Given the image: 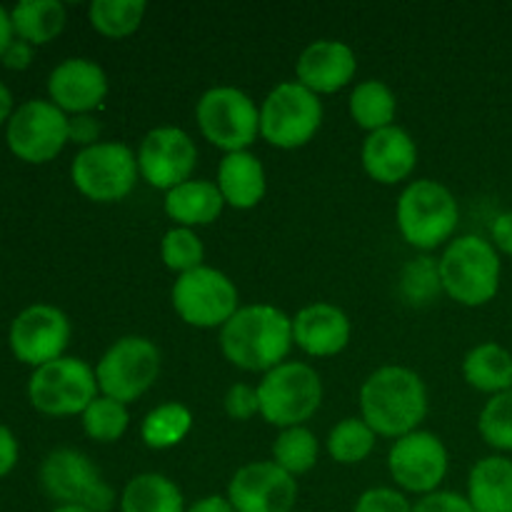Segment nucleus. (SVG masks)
Instances as JSON below:
<instances>
[{
  "mask_svg": "<svg viewBox=\"0 0 512 512\" xmlns=\"http://www.w3.org/2000/svg\"><path fill=\"white\" fill-rule=\"evenodd\" d=\"M360 410L378 435L403 438L415 433L428 415V388L415 370L385 365L360 388Z\"/></svg>",
  "mask_w": 512,
  "mask_h": 512,
  "instance_id": "nucleus-2",
  "label": "nucleus"
},
{
  "mask_svg": "<svg viewBox=\"0 0 512 512\" xmlns=\"http://www.w3.org/2000/svg\"><path fill=\"white\" fill-rule=\"evenodd\" d=\"M443 290L460 305L478 308L500 290V258L490 240L463 235L445 248L438 263Z\"/></svg>",
  "mask_w": 512,
  "mask_h": 512,
  "instance_id": "nucleus-3",
  "label": "nucleus"
},
{
  "mask_svg": "<svg viewBox=\"0 0 512 512\" xmlns=\"http://www.w3.org/2000/svg\"><path fill=\"white\" fill-rule=\"evenodd\" d=\"M413 512H475V508L465 495L450 493V490H435V493L423 495L418 505H413Z\"/></svg>",
  "mask_w": 512,
  "mask_h": 512,
  "instance_id": "nucleus-39",
  "label": "nucleus"
},
{
  "mask_svg": "<svg viewBox=\"0 0 512 512\" xmlns=\"http://www.w3.org/2000/svg\"><path fill=\"white\" fill-rule=\"evenodd\" d=\"M293 318L273 305H245L220 328L223 355L240 370L270 373L293 348Z\"/></svg>",
  "mask_w": 512,
  "mask_h": 512,
  "instance_id": "nucleus-1",
  "label": "nucleus"
},
{
  "mask_svg": "<svg viewBox=\"0 0 512 512\" xmlns=\"http://www.w3.org/2000/svg\"><path fill=\"white\" fill-rule=\"evenodd\" d=\"M120 512H185L183 493L165 475L143 473L125 485Z\"/></svg>",
  "mask_w": 512,
  "mask_h": 512,
  "instance_id": "nucleus-26",
  "label": "nucleus"
},
{
  "mask_svg": "<svg viewBox=\"0 0 512 512\" xmlns=\"http://www.w3.org/2000/svg\"><path fill=\"white\" fill-rule=\"evenodd\" d=\"M468 500L475 512H512V460L503 455L478 460L470 470Z\"/></svg>",
  "mask_w": 512,
  "mask_h": 512,
  "instance_id": "nucleus-24",
  "label": "nucleus"
},
{
  "mask_svg": "<svg viewBox=\"0 0 512 512\" xmlns=\"http://www.w3.org/2000/svg\"><path fill=\"white\" fill-rule=\"evenodd\" d=\"M40 485L60 505H80L90 512H110L115 505V490L78 450H53L40 465Z\"/></svg>",
  "mask_w": 512,
  "mask_h": 512,
  "instance_id": "nucleus-7",
  "label": "nucleus"
},
{
  "mask_svg": "<svg viewBox=\"0 0 512 512\" xmlns=\"http://www.w3.org/2000/svg\"><path fill=\"white\" fill-rule=\"evenodd\" d=\"M458 200L435 180H415L398 200V228L418 250H433L458 228Z\"/></svg>",
  "mask_w": 512,
  "mask_h": 512,
  "instance_id": "nucleus-4",
  "label": "nucleus"
},
{
  "mask_svg": "<svg viewBox=\"0 0 512 512\" xmlns=\"http://www.w3.org/2000/svg\"><path fill=\"white\" fill-rule=\"evenodd\" d=\"M490 235H493V245L500 253L510 255L512 258V210L508 213H500L495 218L493 228H490Z\"/></svg>",
  "mask_w": 512,
  "mask_h": 512,
  "instance_id": "nucleus-41",
  "label": "nucleus"
},
{
  "mask_svg": "<svg viewBox=\"0 0 512 512\" xmlns=\"http://www.w3.org/2000/svg\"><path fill=\"white\" fill-rule=\"evenodd\" d=\"M273 463L293 478L308 473L318 463V438L305 425L285 428L273 445Z\"/></svg>",
  "mask_w": 512,
  "mask_h": 512,
  "instance_id": "nucleus-32",
  "label": "nucleus"
},
{
  "mask_svg": "<svg viewBox=\"0 0 512 512\" xmlns=\"http://www.w3.org/2000/svg\"><path fill=\"white\" fill-rule=\"evenodd\" d=\"M218 190L223 193L225 205L238 210H250L265 195V170L263 163L248 150L225 153L218 168Z\"/></svg>",
  "mask_w": 512,
  "mask_h": 512,
  "instance_id": "nucleus-22",
  "label": "nucleus"
},
{
  "mask_svg": "<svg viewBox=\"0 0 512 512\" xmlns=\"http://www.w3.org/2000/svg\"><path fill=\"white\" fill-rule=\"evenodd\" d=\"M375 430L363 418H345L330 430L328 453L335 463L355 465L363 463L375 448Z\"/></svg>",
  "mask_w": 512,
  "mask_h": 512,
  "instance_id": "nucleus-31",
  "label": "nucleus"
},
{
  "mask_svg": "<svg viewBox=\"0 0 512 512\" xmlns=\"http://www.w3.org/2000/svg\"><path fill=\"white\" fill-rule=\"evenodd\" d=\"M70 175L85 198L95 203H115L135 188L138 158L123 143H95L75 155Z\"/></svg>",
  "mask_w": 512,
  "mask_h": 512,
  "instance_id": "nucleus-11",
  "label": "nucleus"
},
{
  "mask_svg": "<svg viewBox=\"0 0 512 512\" xmlns=\"http://www.w3.org/2000/svg\"><path fill=\"white\" fill-rule=\"evenodd\" d=\"M70 118L48 100H28L20 105L8 120V148L25 163H48L53 160L65 143Z\"/></svg>",
  "mask_w": 512,
  "mask_h": 512,
  "instance_id": "nucleus-13",
  "label": "nucleus"
},
{
  "mask_svg": "<svg viewBox=\"0 0 512 512\" xmlns=\"http://www.w3.org/2000/svg\"><path fill=\"white\" fill-rule=\"evenodd\" d=\"M190 428H193V413L180 403H165L145 415L140 438L148 448L168 450L183 443Z\"/></svg>",
  "mask_w": 512,
  "mask_h": 512,
  "instance_id": "nucleus-29",
  "label": "nucleus"
},
{
  "mask_svg": "<svg viewBox=\"0 0 512 512\" xmlns=\"http://www.w3.org/2000/svg\"><path fill=\"white\" fill-rule=\"evenodd\" d=\"M403 295L410 303H430L443 290L440 283V268L433 258H418L405 265L403 280H400Z\"/></svg>",
  "mask_w": 512,
  "mask_h": 512,
  "instance_id": "nucleus-36",
  "label": "nucleus"
},
{
  "mask_svg": "<svg viewBox=\"0 0 512 512\" xmlns=\"http://www.w3.org/2000/svg\"><path fill=\"white\" fill-rule=\"evenodd\" d=\"M415 163H418V148L408 130L388 125L365 138L363 168L378 183H400L413 173Z\"/></svg>",
  "mask_w": 512,
  "mask_h": 512,
  "instance_id": "nucleus-21",
  "label": "nucleus"
},
{
  "mask_svg": "<svg viewBox=\"0 0 512 512\" xmlns=\"http://www.w3.org/2000/svg\"><path fill=\"white\" fill-rule=\"evenodd\" d=\"M15 463H18V440L5 425H0V478H5Z\"/></svg>",
  "mask_w": 512,
  "mask_h": 512,
  "instance_id": "nucleus-43",
  "label": "nucleus"
},
{
  "mask_svg": "<svg viewBox=\"0 0 512 512\" xmlns=\"http://www.w3.org/2000/svg\"><path fill=\"white\" fill-rule=\"evenodd\" d=\"M8 340L20 363L43 368L63 358L70 343V320L53 305H30L13 320Z\"/></svg>",
  "mask_w": 512,
  "mask_h": 512,
  "instance_id": "nucleus-15",
  "label": "nucleus"
},
{
  "mask_svg": "<svg viewBox=\"0 0 512 512\" xmlns=\"http://www.w3.org/2000/svg\"><path fill=\"white\" fill-rule=\"evenodd\" d=\"M225 413L233 420H250L255 413H260V400H258V388H250L245 383L230 385V390L225 393Z\"/></svg>",
  "mask_w": 512,
  "mask_h": 512,
  "instance_id": "nucleus-38",
  "label": "nucleus"
},
{
  "mask_svg": "<svg viewBox=\"0 0 512 512\" xmlns=\"http://www.w3.org/2000/svg\"><path fill=\"white\" fill-rule=\"evenodd\" d=\"M185 512H235V508L230 505L228 498H223V495H208V498L190 505Z\"/></svg>",
  "mask_w": 512,
  "mask_h": 512,
  "instance_id": "nucleus-44",
  "label": "nucleus"
},
{
  "mask_svg": "<svg viewBox=\"0 0 512 512\" xmlns=\"http://www.w3.org/2000/svg\"><path fill=\"white\" fill-rule=\"evenodd\" d=\"M13 30L30 45H45L65 28V5L58 0H23L10 10Z\"/></svg>",
  "mask_w": 512,
  "mask_h": 512,
  "instance_id": "nucleus-27",
  "label": "nucleus"
},
{
  "mask_svg": "<svg viewBox=\"0 0 512 512\" xmlns=\"http://www.w3.org/2000/svg\"><path fill=\"white\" fill-rule=\"evenodd\" d=\"M260 415L275 428H298L323 403L320 375L305 363H283L265 373L258 385Z\"/></svg>",
  "mask_w": 512,
  "mask_h": 512,
  "instance_id": "nucleus-5",
  "label": "nucleus"
},
{
  "mask_svg": "<svg viewBox=\"0 0 512 512\" xmlns=\"http://www.w3.org/2000/svg\"><path fill=\"white\" fill-rule=\"evenodd\" d=\"M53 512H90V510L80 508V505H58Z\"/></svg>",
  "mask_w": 512,
  "mask_h": 512,
  "instance_id": "nucleus-47",
  "label": "nucleus"
},
{
  "mask_svg": "<svg viewBox=\"0 0 512 512\" xmlns=\"http://www.w3.org/2000/svg\"><path fill=\"white\" fill-rule=\"evenodd\" d=\"M323 123V103L298 80L275 85L260 108V135L283 150L310 143Z\"/></svg>",
  "mask_w": 512,
  "mask_h": 512,
  "instance_id": "nucleus-6",
  "label": "nucleus"
},
{
  "mask_svg": "<svg viewBox=\"0 0 512 512\" xmlns=\"http://www.w3.org/2000/svg\"><path fill=\"white\" fill-rule=\"evenodd\" d=\"M203 253L205 250L198 235L190 228H180V225L168 230V233L163 235V243H160L163 263L180 275L203 268Z\"/></svg>",
  "mask_w": 512,
  "mask_h": 512,
  "instance_id": "nucleus-35",
  "label": "nucleus"
},
{
  "mask_svg": "<svg viewBox=\"0 0 512 512\" xmlns=\"http://www.w3.org/2000/svg\"><path fill=\"white\" fill-rule=\"evenodd\" d=\"M225 198L210 180H188L165 195V213L180 228L210 225L223 213Z\"/></svg>",
  "mask_w": 512,
  "mask_h": 512,
  "instance_id": "nucleus-23",
  "label": "nucleus"
},
{
  "mask_svg": "<svg viewBox=\"0 0 512 512\" xmlns=\"http://www.w3.org/2000/svg\"><path fill=\"white\" fill-rule=\"evenodd\" d=\"M463 375L480 393H505L512 388V353L498 343L475 345L465 355Z\"/></svg>",
  "mask_w": 512,
  "mask_h": 512,
  "instance_id": "nucleus-25",
  "label": "nucleus"
},
{
  "mask_svg": "<svg viewBox=\"0 0 512 512\" xmlns=\"http://www.w3.org/2000/svg\"><path fill=\"white\" fill-rule=\"evenodd\" d=\"M28 398L43 415H83L98 398V378L85 360L58 358L35 368L28 383Z\"/></svg>",
  "mask_w": 512,
  "mask_h": 512,
  "instance_id": "nucleus-9",
  "label": "nucleus"
},
{
  "mask_svg": "<svg viewBox=\"0 0 512 512\" xmlns=\"http://www.w3.org/2000/svg\"><path fill=\"white\" fill-rule=\"evenodd\" d=\"M68 135L73 143H80L85 145V148H90V145H95V140H98L100 135L98 120L90 118V115H75L68 125Z\"/></svg>",
  "mask_w": 512,
  "mask_h": 512,
  "instance_id": "nucleus-40",
  "label": "nucleus"
},
{
  "mask_svg": "<svg viewBox=\"0 0 512 512\" xmlns=\"http://www.w3.org/2000/svg\"><path fill=\"white\" fill-rule=\"evenodd\" d=\"M148 10L145 0H93L88 8L90 25L105 38H125L135 33Z\"/></svg>",
  "mask_w": 512,
  "mask_h": 512,
  "instance_id": "nucleus-30",
  "label": "nucleus"
},
{
  "mask_svg": "<svg viewBox=\"0 0 512 512\" xmlns=\"http://www.w3.org/2000/svg\"><path fill=\"white\" fill-rule=\"evenodd\" d=\"M353 512H413V505L398 490L373 488L360 495Z\"/></svg>",
  "mask_w": 512,
  "mask_h": 512,
  "instance_id": "nucleus-37",
  "label": "nucleus"
},
{
  "mask_svg": "<svg viewBox=\"0 0 512 512\" xmlns=\"http://www.w3.org/2000/svg\"><path fill=\"white\" fill-rule=\"evenodd\" d=\"M130 423L128 408L113 398H95L83 413V430L90 440L98 443H115L125 435Z\"/></svg>",
  "mask_w": 512,
  "mask_h": 512,
  "instance_id": "nucleus-33",
  "label": "nucleus"
},
{
  "mask_svg": "<svg viewBox=\"0 0 512 512\" xmlns=\"http://www.w3.org/2000/svg\"><path fill=\"white\" fill-rule=\"evenodd\" d=\"M33 63V45L25 43V40H13V43L8 45V50H5L3 55V65L8 70H25L28 65Z\"/></svg>",
  "mask_w": 512,
  "mask_h": 512,
  "instance_id": "nucleus-42",
  "label": "nucleus"
},
{
  "mask_svg": "<svg viewBox=\"0 0 512 512\" xmlns=\"http://www.w3.org/2000/svg\"><path fill=\"white\" fill-rule=\"evenodd\" d=\"M48 93L63 113L88 115L100 108L108 95V78L103 68L88 58H68L50 73Z\"/></svg>",
  "mask_w": 512,
  "mask_h": 512,
  "instance_id": "nucleus-18",
  "label": "nucleus"
},
{
  "mask_svg": "<svg viewBox=\"0 0 512 512\" xmlns=\"http://www.w3.org/2000/svg\"><path fill=\"white\" fill-rule=\"evenodd\" d=\"M13 35H15V30H13V20H10V13L3 8V5H0V60H3L8 45L15 40Z\"/></svg>",
  "mask_w": 512,
  "mask_h": 512,
  "instance_id": "nucleus-45",
  "label": "nucleus"
},
{
  "mask_svg": "<svg viewBox=\"0 0 512 512\" xmlns=\"http://www.w3.org/2000/svg\"><path fill=\"white\" fill-rule=\"evenodd\" d=\"M228 500L235 512H293L298 480L273 460L243 465L230 480Z\"/></svg>",
  "mask_w": 512,
  "mask_h": 512,
  "instance_id": "nucleus-17",
  "label": "nucleus"
},
{
  "mask_svg": "<svg viewBox=\"0 0 512 512\" xmlns=\"http://www.w3.org/2000/svg\"><path fill=\"white\" fill-rule=\"evenodd\" d=\"M480 438L500 453H512V388L493 395L478 418Z\"/></svg>",
  "mask_w": 512,
  "mask_h": 512,
  "instance_id": "nucleus-34",
  "label": "nucleus"
},
{
  "mask_svg": "<svg viewBox=\"0 0 512 512\" xmlns=\"http://www.w3.org/2000/svg\"><path fill=\"white\" fill-rule=\"evenodd\" d=\"M10 118H13V93L8 90V85L0 83V125Z\"/></svg>",
  "mask_w": 512,
  "mask_h": 512,
  "instance_id": "nucleus-46",
  "label": "nucleus"
},
{
  "mask_svg": "<svg viewBox=\"0 0 512 512\" xmlns=\"http://www.w3.org/2000/svg\"><path fill=\"white\" fill-rule=\"evenodd\" d=\"M355 70H358V60H355L353 48L340 40H318L308 45L295 65L298 83L313 90L315 95L345 88L353 80Z\"/></svg>",
  "mask_w": 512,
  "mask_h": 512,
  "instance_id": "nucleus-19",
  "label": "nucleus"
},
{
  "mask_svg": "<svg viewBox=\"0 0 512 512\" xmlns=\"http://www.w3.org/2000/svg\"><path fill=\"white\" fill-rule=\"evenodd\" d=\"M293 343L313 358H330L350 343V320L338 305L313 303L293 318Z\"/></svg>",
  "mask_w": 512,
  "mask_h": 512,
  "instance_id": "nucleus-20",
  "label": "nucleus"
},
{
  "mask_svg": "<svg viewBox=\"0 0 512 512\" xmlns=\"http://www.w3.org/2000/svg\"><path fill=\"white\" fill-rule=\"evenodd\" d=\"M160 350L153 340L128 335L110 345L95 368L98 388L105 398L128 405L158 380Z\"/></svg>",
  "mask_w": 512,
  "mask_h": 512,
  "instance_id": "nucleus-8",
  "label": "nucleus"
},
{
  "mask_svg": "<svg viewBox=\"0 0 512 512\" xmlns=\"http://www.w3.org/2000/svg\"><path fill=\"white\" fill-rule=\"evenodd\" d=\"M395 110H398V100L383 80H363L350 95V115L360 128L370 133L393 125Z\"/></svg>",
  "mask_w": 512,
  "mask_h": 512,
  "instance_id": "nucleus-28",
  "label": "nucleus"
},
{
  "mask_svg": "<svg viewBox=\"0 0 512 512\" xmlns=\"http://www.w3.org/2000/svg\"><path fill=\"white\" fill-rule=\"evenodd\" d=\"M388 468L403 490L430 495L448 475V450L438 435L415 430L395 440L388 455Z\"/></svg>",
  "mask_w": 512,
  "mask_h": 512,
  "instance_id": "nucleus-14",
  "label": "nucleus"
},
{
  "mask_svg": "<svg viewBox=\"0 0 512 512\" xmlns=\"http://www.w3.org/2000/svg\"><path fill=\"white\" fill-rule=\"evenodd\" d=\"M198 163L193 138L180 128H155L143 138L138 150V170L148 185L173 190L188 183Z\"/></svg>",
  "mask_w": 512,
  "mask_h": 512,
  "instance_id": "nucleus-16",
  "label": "nucleus"
},
{
  "mask_svg": "<svg viewBox=\"0 0 512 512\" xmlns=\"http://www.w3.org/2000/svg\"><path fill=\"white\" fill-rule=\"evenodd\" d=\"M195 115L205 140L225 153L245 150L260 133V113L253 98L230 85L205 90Z\"/></svg>",
  "mask_w": 512,
  "mask_h": 512,
  "instance_id": "nucleus-10",
  "label": "nucleus"
},
{
  "mask_svg": "<svg viewBox=\"0 0 512 512\" xmlns=\"http://www.w3.org/2000/svg\"><path fill=\"white\" fill-rule=\"evenodd\" d=\"M173 308L193 328H223L238 313V288L220 270L203 268L178 275Z\"/></svg>",
  "mask_w": 512,
  "mask_h": 512,
  "instance_id": "nucleus-12",
  "label": "nucleus"
}]
</instances>
